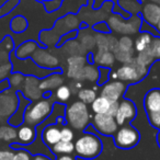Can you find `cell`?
I'll return each instance as SVG.
<instances>
[{
    "label": "cell",
    "mask_w": 160,
    "mask_h": 160,
    "mask_svg": "<svg viewBox=\"0 0 160 160\" xmlns=\"http://www.w3.org/2000/svg\"><path fill=\"white\" fill-rule=\"evenodd\" d=\"M75 152L78 157L86 160L96 159L101 155L103 150L102 140L97 134L85 132L76 139Z\"/></svg>",
    "instance_id": "1"
},
{
    "label": "cell",
    "mask_w": 160,
    "mask_h": 160,
    "mask_svg": "<svg viewBox=\"0 0 160 160\" xmlns=\"http://www.w3.org/2000/svg\"><path fill=\"white\" fill-rule=\"evenodd\" d=\"M64 118L69 127L82 132L90 125L92 116L87 104L81 101H76L66 108Z\"/></svg>",
    "instance_id": "2"
},
{
    "label": "cell",
    "mask_w": 160,
    "mask_h": 160,
    "mask_svg": "<svg viewBox=\"0 0 160 160\" xmlns=\"http://www.w3.org/2000/svg\"><path fill=\"white\" fill-rule=\"evenodd\" d=\"M53 107L54 100L52 99V97L47 99H40L35 103L29 104L25 109L23 122L30 126H38L48 118V116L53 112Z\"/></svg>",
    "instance_id": "3"
},
{
    "label": "cell",
    "mask_w": 160,
    "mask_h": 160,
    "mask_svg": "<svg viewBox=\"0 0 160 160\" xmlns=\"http://www.w3.org/2000/svg\"><path fill=\"white\" fill-rule=\"evenodd\" d=\"M148 67L139 64L134 57L131 62L127 64H123L115 71L118 75V79L123 82L137 83L148 75Z\"/></svg>",
    "instance_id": "4"
},
{
    "label": "cell",
    "mask_w": 160,
    "mask_h": 160,
    "mask_svg": "<svg viewBox=\"0 0 160 160\" xmlns=\"http://www.w3.org/2000/svg\"><path fill=\"white\" fill-rule=\"evenodd\" d=\"M142 17L140 14H135L129 19H124L121 16H113L109 19V24L111 31L122 35H133L139 32L140 24H142Z\"/></svg>",
    "instance_id": "5"
},
{
    "label": "cell",
    "mask_w": 160,
    "mask_h": 160,
    "mask_svg": "<svg viewBox=\"0 0 160 160\" xmlns=\"http://www.w3.org/2000/svg\"><path fill=\"white\" fill-rule=\"evenodd\" d=\"M144 109L149 124L160 129V88L150 89L145 94Z\"/></svg>",
    "instance_id": "6"
},
{
    "label": "cell",
    "mask_w": 160,
    "mask_h": 160,
    "mask_svg": "<svg viewBox=\"0 0 160 160\" xmlns=\"http://www.w3.org/2000/svg\"><path fill=\"white\" fill-rule=\"evenodd\" d=\"M114 144L120 149H132L138 145L140 134L135 126L126 124L121 126L113 136Z\"/></svg>",
    "instance_id": "7"
},
{
    "label": "cell",
    "mask_w": 160,
    "mask_h": 160,
    "mask_svg": "<svg viewBox=\"0 0 160 160\" xmlns=\"http://www.w3.org/2000/svg\"><path fill=\"white\" fill-rule=\"evenodd\" d=\"M91 121L92 128L96 129L98 133H100L103 136L113 137L114 134L118 129V125L115 121V118L110 114H94Z\"/></svg>",
    "instance_id": "8"
},
{
    "label": "cell",
    "mask_w": 160,
    "mask_h": 160,
    "mask_svg": "<svg viewBox=\"0 0 160 160\" xmlns=\"http://www.w3.org/2000/svg\"><path fill=\"white\" fill-rule=\"evenodd\" d=\"M19 107V99L14 90H5L0 93V120L11 118Z\"/></svg>",
    "instance_id": "9"
},
{
    "label": "cell",
    "mask_w": 160,
    "mask_h": 160,
    "mask_svg": "<svg viewBox=\"0 0 160 160\" xmlns=\"http://www.w3.org/2000/svg\"><path fill=\"white\" fill-rule=\"evenodd\" d=\"M136 116H137V107H136V104L129 99L124 98L118 104V112H116L115 116H114L118 127L128 124L129 122L135 120Z\"/></svg>",
    "instance_id": "10"
},
{
    "label": "cell",
    "mask_w": 160,
    "mask_h": 160,
    "mask_svg": "<svg viewBox=\"0 0 160 160\" xmlns=\"http://www.w3.org/2000/svg\"><path fill=\"white\" fill-rule=\"evenodd\" d=\"M127 85L121 80H111L101 86L100 96L109 99L110 101H120L125 94Z\"/></svg>",
    "instance_id": "11"
},
{
    "label": "cell",
    "mask_w": 160,
    "mask_h": 160,
    "mask_svg": "<svg viewBox=\"0 0 160 160\" xmlns=\"http://www.w3.org/2000/svg\"><path fill=\"white\" fill-rule=\"evenodd\" d=\"M33 62L38 65V67H42L45 69H56L59 68V60L53 53L46 51L44 48H38L33 53L31 56Z\"/></svg>",
    "instance_id": "12"
},
{
    "label": "cell",
    "mask_w": 160,
    "mask_h": 160,
    "mask_svg": "<svg viewBox=\"0 0 160 160\" xmlns=\"http://www.w3.org/2000/svg\"><path fill=\"white\" fill-rule=\"evenodd\" d=\"M22 94L25 99L30 101H38L44 94V91L40 89V79L34 76L25 77L22 86Z\"/></svg>",
    "instance_id": "13"
},
{
    "label": "cell",
    "mask_w": 160,
    "mask_h": 160,
    "mask_svg": "<svg viewBox=\"0 0 160 160\" xmlns=\"http://www.w3.org/2000/svg\"><path fill=\"white\" fill-rule=\"evenodd\" d=\"M87 58L81 55H71L67 59V76L73 80L82 81V70L86 66Z\"/></svg>",
    "instance_id": "14"
},
{
    "label": "cell",
    "mask_w": 160,
    "mask_h": 160,
    "mask_svg": "<svg viewBox=\"0 0 160 160\" xmlns=\"http://www.w3.org/2000/svg\"><path fill=\"white\" fill-rule=\"evenodd\" d=\"M142 21L156 27L160 20V5L155 2H147L139 11Z\"/></svg>",
    "instance_id": "15"
},
{
    "label": "cell",
    "mask_w": 160,
    "mask_h": 160,
    "mask_svg": "<svg viewBox=\"0 0 160 160\" xmlns=\"http://www.w3.org/2000/svg\"><path fill=\"white\" fill-rule=\"evenodd\" d=\"M42 140L47 147H53L60 140V127L56 123H52L43 127L41 133Z\"/></svg>",
    "instance_id": "16"
},
{
    "label": "cell",
    "mask_w": 160,
    "mask_h": 160,
    "mask_svg": "<svg viewBox=\"0 0 160 160\" xmlns=\"http://www.w3.org/2000/svg\"><path fill=\"white\" fill-rule=\"evenodd\" d=\"M62 73V72H53L46 77L42 78L40 80V89L44 92H51L57 89L59 86L64 85V77Z\"/></svg>",
    "instance_id": "17"
},
{
    "label": "cell",
    "mask_w": 160,
    "mask_h": 160,
    "mask_svg": "<svg viewBox=\"0 0 160 160\" xmlns=\"http://www.w3.org/2000/svg\"><path fill=\"white\" fill-rule=\"evenodd\" d=\"M115 62V57L112 51L107 49H98L97 53H93V64L98 67H107L111 68Z\"/></svg>",
    "instance_id": "18"
},
{
    "label": "cell",
    "mask_w": 160,
    "mask_h": 160,
    "mask_svg": "<svg viewBox=\"0 0 160 160\" xmlns=\"http://www.w3.org/2000/svg\"><path fill=\"white\" fill-rule=\"evenodd\" d=\"M36 138V128L28 124H23L18 131V140L21 145H31Z\"/></svg>",
    "instance_id": "19"
},
{
    "label": "cell",
    "mask_w": 160,
    "mask_h": 160,
    "mask_svg": "<svg viewBox=\"0 0 160 160\" xmlns=\"http://www.w3.org/2000/svg\"><path fill=\"white\" fill-rule=\"evenodd\" d=\"M96 40V45L98 49H107V51H112L116 47L118 40L114 36L110 34H100L94 38Z\"/></svg>",
    "instance_id": "20"
},
{
    "label": "cell",
    "mask_w": 160,
    "mask_h": 160,
    "mask_svg": "<svg viewBox=\"0 0 160 160\" xmlns=\"http://www.w3.org/2000/svg\"><path fill=\"white\" fill-rule=\"evenodd\" d=\"M152 38L153 36L149 33H146V32H142L140 34H138L134 41V51L136 53H140V52L149 49Z\"/></svg>",
    "instance_id": "21"
},
{
    "label": "cell",
    "mask_w": 160,
    "mask_h": 160,
    "mask_svg": "<svg viewBox=\"0 0 160 160\" xmlns=\"http://www.w3.org/2000/svg\"><path fill=\"white\" fill-rule=\"evenodd\" d=\"M38 43L33 42V41H28V42L23 43L22 45L18 47V49L16 51V56L19 59L29 58L33 55V53L38 49Z\"/></svg>",
    "instance_id": "22"
},
{
    "label": "cell",
    "mask_w": 160,
    "mask_h": 160,
    "mask_svg": "<svg viewBox=\"0 0 160 160\" xmlns=\"http://www.w3.org/2000/svg\"><path fill=\"white\" fill-rule=\"evenodd\" d=\"M111 102L109 99L104 98V97H97L94 101L91 103V111L94 114H105L108 113L110 109Z\"/></svg>",
    "instance_id": "23"
},
{
    "label": "cell",
    "mask_w": 160,
    "mask_h": 160,
    "mask_svg": "<svg viewBox=\"0 0 160 160\" xmlns=\"http://www.w3.org/2000/svg\"><path fill=\"white\" fill-rule=\"evenodd\" d=\"M51 150L54 155H71L75 151V146L72 142H64L59 140L57 144H55L53 147H51Z\"/></svg>",
    "instance_id": "24"
},
{
    "label": "cell",
    "mask_w": 160,
    "mask_h": 160,
    "mask_svg": "<svg viewBox=\"0 0 160 160\" xmlns=\"http://www.w3.org/2000/svg\"><path fill=\"white\" fill-rule=\"evenodd\" d=\"M18 138V132L9 125H0V140L11 142Z\"/></svg>",
    "instance_id": "25"
},
{
    "label": "cell",
    "mask_w": 160,
    "mask_h": 160,
    "mask_svg": "<svg viewBox=\"0 0 160 160\" xmlns=\"http://www.w3.org/2000/svg\"><path fill=\"white\" fill-rule=\"evenodd\" d=\"M99 78V67L94 64H88L83 67L82 70V80H88V81H98Z\"/></svg>",
    "instance_id": "26"
},
{
    "label": "cell",
    "mask_w": 160,
    "mask_h": 160,
    "mask_svg": "<svg viewBox=\"0 0 160 160\" xmlns=\"http://www.w3.org/2000/svg\"><path fill=\"white\" fill-rule=\"evenodd\" d=\"M77 96L79 101L83 102L85 104H91L97 98V91H94L92 88H82L77 92Z\"/></svg>",
    "instance_id": "27"
},
{
    "label": "cell",
    "mask_w": 160,
    "mask_h": 160,
    "mask_svg": "<svg viewBox=\"0 0 160 160\" xmlns=\"http://www.w3.org/2000/svg\"><path fill=\"white\" fill-rule=\"evenodd\" d=\"M116 48L127 52V53H135V51H134V40L128 35H123L122 38L118 40Z\"/></svg>",
    "instance_id": "28"
},
{
    "label": "cell",
    "mask_w": 160,
    "mask_h": 160,
    "mask_svg": "<svg viewBox=\"0 0 160 160\" xmlns=\"http://www.w3.org/2000/svg\"><path fill=\"white\" fill-rule=\"evenodd\" d=\"M55 98L57 99L59 102L65 103L70 99L71 97V89L69 86L67 85H62L55 90Z\"/></svg>",
    "instance_id": "29"
},
{
    "label": "cell",
    "mask_w": 160,
    "mask_h": 160,
    "mask_svg": "<svg viewBox=\"0 0 160 160\" xmlns=\"http://www.w3.org/2000/svg\"><path fill=\"white\" fill-rule=\"evenodd\" d=\"M135 59L137 60L139 64L144 65V66L148 67V68L155 62V58H153L150 49H146V51H144V52L137 53V55L135 56Z\"/></svg>",
    "instance_id": "30"
},
{
    "label": "cell",
    "mask_w": 160,
    "mask_h": 160,
    "mask_svg": "<svg viewBox=\"0 0 160 160\" xmlns=\"http://www.w3.org/2000/svg\"><path fill=\"white\" fill-rule=\"evenodd\" d=\"M113 54L115 59L120 62H123V64H127L135 57V55H134L135 53H127V52L121 51V49L116 48V47L113 49Z\"/></svg>",
    "instance_id": "31"
},
{
    "label": "cell",
    "mask_w": 160,
    "mask_h": 160,
    "mask_svg": "<svg viewBox=\"0 0 160 160\" xmlns=\"http://www.w3.org/2000/svg\"><path fill=\"white\" fill-rule=\"evenodd\" d=\"M25 77L23 76V73L21 72H13L11 75V77L9 78V83L11 85V87L13 88V90H20L23 86Z\"/></svg>",
    "instance_id": "32"
},
{
    "label": "cell",
    "mask_w": 160,
    "mask_h": 160,
    "mask_svg": "<svg viewBox=\"0 0 160 160\" xmlns=\"http://www.w3.org/2000/svg\"><path fill=\"white\" fill-rule=\"evenodd\" d=\"M118 6H120L123 10L128 12V13H131V8L137 9V11H140L139 0H118Z\"/></svg>",
    "instance_id": "33"
},
{
    "label": "cell",
    "mask_w": 160,
    "mask_h": 160,
    "mask_svg": "<svg viewBox=\"0 0 160 160\" xmlns=\"http://www.w3.org/2000/svg\"><path fill=\"white\" fill-rule=\"evenodd\" d=\"M110 68L107 67H99V78L98 81H97V85L98 86H103L104 83H107L110 80Z\"/></svg>",
    "instance_id": "34"
},
{
    "label": "cell",
    "mask_w": 160,
    "mask_h": 160,
    "mask_svg": "<svg viewBox=\"0 0 160 160\" xmlns=\"http://www.w3.org/2000/svg\"><path fill=\"white\" fill-rule=\"evenodd\" d=\"M75 138V133H73L72 128L66 125H62L60 127V140L64 142H72Z\"/></svg>",
    "instance_id": "35"
},
{
    "label": "cell",
    "mask_w": 160,
    "mask_h": 160,
    "mask_svg": "<svg viewBox=\"0 0 160 160\" xmlns=\"http://www.w3.org/2000/svg\"><path fill=\"white\" fill-rule=\"evenodd\" d=\"M78 36V30H75V31H69V32H66V33L62 34V36L59 38V40H58L57 42V46L60 47L64 45V43L66 44L67 42H69V41H72L73 38H76Z\"/></svg>",
    "instance_id": "36"
},
{
    "label": "cell",
    "mask_w": 160,
    "mask_h": 160,
    "mask_svg": "<svg viewBox=\"0 0 160 160\" xmlns=\"http://www.w3.org/2000/svg\"><path fill=\"white\" fill-rule=\"evenodd\" d=\"M149 49L155 59H160V36H153Z\"/></svg>",
    "instance_id": "37"
},
{
    "label": "cell",
    "mask_w": 160,
    "mask_h": 160,
    "mask_svg": "<svg viewBox=\"0 0 160 160\" xmlns=\"http://www.w3.org/2000/svg\"><path fill=\"white\" fill-rule=\"evenodd\" d=\"M42 2L44 3L45 10L47 12H54L62 7V0H47V1H43L42 0Z\"/></svg>",
    "instance_id": "38"
},
{
    "label": "cell",
    "mask_w": 160,
    "mask_h": 160,
    "mask_svg": "<svg viewBox=\"0 0 160 160\" xmlns=\"http://www.w3.org/2000/svg\"><path fill=\"white\" fill-rule=\"evenodd\" d=\"M12 27H13L14 31L17 32L24 31L27 29V21L22 17H17V18H14L13 22H12Z\"/></svg>",
    "instance_id": "39"
},
{
    "label": "cell",
    "mask_w": 160,
    "mask_h": 160,
    "mask_svg": "<svg viewBox=\"0 0 160 160\" xmlns=\"http://www.w3.org/2000/svg\"><path fill=\"white\" fill-rule=\"evenodd\" d=\"M93 30L100 34H110V32H111L109 24L105 21H101V22H98L97 24H94Z\"/></svg>",
    "instance_id": "40"
},
{
    "label": "cell",
    "mask_w": 160,
    "mask_h": 160,
    "mask_svg": "<svg viewBox=\"0 0 160 160\" xmlns=\"http://www.w3.org/2000/svg\"><path fill=\"white\" fill-rule=\"evenodd\" d=\"M12 160H32L31 153L25 149H19L17 152H14Z\"/></svg>",
    "instance_id": "41"
},
{
    "label": "cell",
    "mask_w": 160,
    "mask_h": 160,
    "mask_svg": "<svg viewBox=\"0 0 160 160\" xmlns=\"http://www.w3.org/2000/svg\"><path fill=\"white\" fill-rule=\"evenodd\" d=\"M13 155L11 149H0V160H12Z\"/></svg>",
    "instance_id": "42"
},
{
    "label": "cell",
    "mask_w": 160,
    "mask_h": 160,
    "mask_svg": "<svg viewBox=\"0 0 160 160\" xmlns=\"http://www.w3.org/2000/svg\"><path fill=\"white\" fill-rule=\"evenodd\" d=\"M69 87H70V89H71V93L76 92L77 90L79 91L80 89H82V81H80V80H73Z\"/></svg>",
    "instance_id": "43"
},
{
    "label": "cell",
    "mask_w": 160,
    "mask_h": 160,
    "mask_svg": "<svg viewBox=\"0 0 160 160\" xmlns=\"http://www.w3.org/2000/svg\"><path fill=\"white\" fill-rule=\"evenodd\" d=\"M118 104H120V101H112L111 105H110V109L107 114H110V115H112V116H115L116 112H118Z\"/></svg>",
    "instance_id": "44"
},
{
    "label": "cell",
    "mask_w": 160,
    "mask_h": 160,
    "mask_svg": "<svg viewBox=\"0 0 160 160\" xmlns=\"http://www.w3.org/2000/svg\"><path fill=\"white\" fill-rule=\"evenodd\" d=\"M56 160H77L75 156L71 155H60L59 157L56 158Z\"/></svg>",
    "instance_id": "45"
},
{
    "label": "cell",
    "mask_w": 160,
    "mask_h": 160,
    "mask_svg": "<svg viewBox=\"0 0 160 160\" xmlns=\"http://www.w3.org/2000/svg\"><path fill=\"white\" fill-rule=\"evenodd\" d=\"M33 160H51L48 157H46V156L44 155H41V153H38V155H36L35 157H34Z\"/></svg>",
    "instance_id": "46"
},
{
    "label": "cell",
    "mask_w": 160,
    "mask_h": 160,
    "mask_svg": "<svg viewBox=\"0 0 160 160\" xmlns=\"http://www.w3.org/2000/svg\"><path fill=\"white\" fill-rule=\"evenodd\" d=\"M110 80H118L116 71H111V72H110Z\"/></svg>",
    "instance_id": "47"
},
{
    "label": "cell",
    "mask_w": 160,
    "mask_h": 160,
    "mask_svg": "<svg viewBox=\"0 0 160 160\" xmlns=\"http://www.w3.org/2000/svg\"><path fill=\"white\" fill-rule=\"evenodd\" d=\"M157 142H158V146L160 147V129L158 132V135H157Z\"/></svg>",
    "instance_id": "48"
},
{
    "label": "cell",
    "mask_w": 160,
    "mask_h": 160,
    "mask_svg": "<svg viewBox=\"0 0 160 160\" xmlns=\"http://www.w3.org/2000/svg\"><path fill=\"white\" fill-rule=\"evenodd\" d=\"M156 30H157L158 33L160 34V20H159V22L157 23V25H156Z\"/></svg>",
    "instance_id": "49"
},
{
    "label": "cell",
    "mask_w": 160,
    "mask_h": 160,
    "mask_svg": "<svg viewBox=\"0 0 160 160\" xmlns=\"http://www.w3.org/2000/svg\"><path fill=\"white\" fill-rule=\"evenodd\" d=\"M38 1H41V2H42V0H38Z\"/></svg>",
    "instance_id": "50"
}]
</instances>
